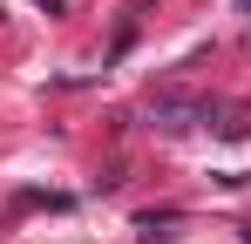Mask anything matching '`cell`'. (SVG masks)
<instances>
[{"mask_svg":"<svg viewBox=\"0 0 251 244\" xmlns=\"http://www.w3.org/2000/svg\"><path fill=\"white\" fill-rule=\"evenodd\" d=\"M204 116H210L204 95H156V102H150V122H156L163 136H183V129H197Z\"/></svg>","mask_w":251,"mask_h":244,"instance_id":"1","label":"cell"},{"mask_svg":"<svg viewBox=\"0 0 251 244\" xmlns=\"http://www.w3.org/2000/svg\"><path fill=\"white\" fill-rule=\"evenodd\" d=\"M245 244H251V224H245Z\"/></svg>","mask_w":251,"mask_h":244,"instance_id":"2","label":"cell"}]
</instances>
